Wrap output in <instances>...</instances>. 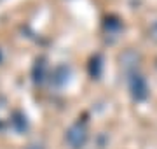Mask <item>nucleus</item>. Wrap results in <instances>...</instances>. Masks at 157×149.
Instances as JSON below:
<instances>
[{
    "instance_id": "nucleus-3",
    "label": "nucleus",
    "mask_w": 157,
    "mask_h": 149,
    "mask_svg": "<svg viewBox=\"0 0 157 149\" xmlns=\"http://www.w3.org/2000/svg\"><path fill=\"white\" fill-rule=\"evenodd\" d=\"M148 34H150V39H154L157 42V21L150 26V30H148Z\"/></svg>"
},
{
    "instance_id": "nucleus-1",
    "label": "nucleus",
    "mask_w": 157,
    "mask_h": 149,
    "mask_svg": "<svg viewBox=\"0 0 157 149\" xmlns=\"http://www.w3.org/2000/svg\"><path fill=\"white\" fill-rule=\"evenodd\" d=\"M129 90H131V95L135 100H145L147 95H148V84L143 75L135 74L129 81Z\"/></svg>"
},
{
    "instance_id": "nucleus-2",
    "label": "nucleus",
    "mask_w": 157,
    "mask_h": 149,
    "mask_svg": "<svg viewBox=\"0 0 157 149\" xmlns=\"http://www.w3.org/2000/svg\"><path fill=\"white\" fill-rule=\"evenodd\" d=\"M87 140V132L82 125H73L67 133V142L72 146L73 149H80Z\"/></svg>"
}]
</instances>
